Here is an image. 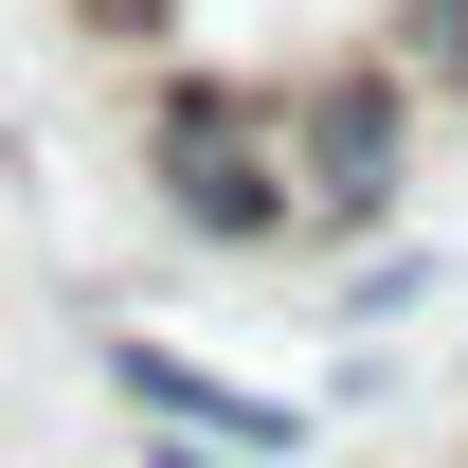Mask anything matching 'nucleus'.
I'll use <instances>...</instances> for the list:
<instances>
[{
  "mask_svg": "<svg viewBox=\"0 0 468 468\" xmlns=\"http://www.w3.org/2000/svg\"><path fill=\"white\" fill-rule=\"evenodd\" d=\"M144 198L198 252H289V72H163L144 90Z\"/></svg>",
  "mask_w": 468,
  "mask_h": 468,
  "instance_id": "obj_1",
  "label": "nucleus"
},
{
  "mask_svg": "<svg viewBox=\"0 0 468 468\" xmlns=\"http://www.w3.org/2000/svg\"><path fill=\"white\" fill-rule=\"evenodd\" d=\"M414 217V90L378 55H343V72H289V252L306 234H397Z\"/></svg>",
  "mask_w": 468,
  "mask_h": 468,
  "instance_id": "obj_2",
  "label": "nucleus"
},
{
  "mask_svg": "<svg viewBox=\"0 0 468 468\" xmlns=\"http://www.w3.org/2000/svg\"><path fill=\"white\" fill-rule=\"evenodd\" d=\"M109 397L144 414V432H198V451H234V468H289V451H306V397L234 378V360H180V343H144V324H109Z\"/></svg>",
  "mask_w": 468,
  "mask_h": 468,
  "instance_id": "obj_3",
  "label": "nucleus"
},
{
  "mask_svg": "<svg viewBox=\"0 0 468 468\" xmlns=\"http://www.w3.org/2000/svg\"><path fill=\"white\" fill-rule=\"evenodd\" d=\"M378 72H397L414 109H451L468 90V0H378Z\"/></svg>",
  "mask_w": 468,
  "mask_h": 468,
  "instance_id": "obj_4",
  "label": "nucleus"
},
{
  "mask_svg": "<svg viewBox=\"0 0 468 468\" xmlns=\"http://www.w3.org/2000/svg\"><path fill=\"white\" fill-rule=\"evenodd\" d=\"M55 18H72V37H90V55H144V37H163L180 0H55Z\"/></svg>",
  "mask_w": 468,
  "mask_h": 468,
  "instance_id": "obj_5",
  "label": "nucleus"
},
{
  "mask_svg": "<svg viewBox=\"0 0 468 468\" xmlns=\"http://www.w3.org/2000/svg\"><path fill=\"white\" fill-rule=\"evenodd\" d=\"M126 468H234V451H198V432H144V451H126Z\"/></svg>",
  "mask_w": 468,
  "mask_h": 468,
  "instance_id": "obj_6",
  "label": "nucleus"
}]
</instances>
